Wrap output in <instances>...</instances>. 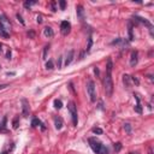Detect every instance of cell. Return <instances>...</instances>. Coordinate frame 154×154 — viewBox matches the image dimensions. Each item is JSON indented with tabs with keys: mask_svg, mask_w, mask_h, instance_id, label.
Instances as JSON below:
<instances>
[{
	"mask_svg": "<svg viewBox=\"0 0 154 154\" xmlns=\"http://www.w3.org/2000/svg\"><path fill=\"white\" fill-rule=\"evenodd\" d=\"M112 69H113V63H112L111 58H108L107 59V65H106V73H112Z\"/></svg>",
	"mask_w": 154,
	"mask_h": 154,
	"instance_id": "obj_16",
	"label": "cell"
},
{
	"mask_svg": "<svg viewBox=\"0 0 154 154\" xmlns=\"http://www.w3.org/2000/svg\"><path fill=\"white\" fill-rule=\"evenodd\" d=\"M54 107L57 108V110H60L63 107V102H62V100H54Z\"/></svg>",
	"mask_w": 154,
	"mask_h": 154,
	"instance_id": "obj_22",
	"label": "cell"
},
{
	"mask_svg": "<svg viewBox=\"0 0 154 154\" xmlns=\"http://www.w3.org/2000/svg\"><path fill=\"white\" fill-rule=\"evenodd\" d=\"M22 114L23 117H28L29 112H30V107H29V102L27 99H22Z\"/></svg>",
	"mask_w": 154,
	"mask_h": 154,
	"instance_id": "obj_6",
	"label": "cell"
},
{
	"mask_svg": "<svg viewBox=\"0 0 154 154\" xmlns=\"http://www.w3.org/2000/svg\"><path fill=\"white\" fill-rule=\"evenodd\" d=\"M28 36H29L30 39H34V37H35V31L30 30V31H29V32H28Z\"/></svg>",
	"mask_w": 154,
	"mask_h": 154,
	"instance_id": "obj_36",
	"label": "cell"
},
{
	"mask_svg": "<svg viewBox=\"0 0 154 154\" xmlns=\"http://www.w3.org/2000/svg\"><path fill=\"white\" fill-rule=\"evenodd\" d=\"M135 21H137V22H140V23H142V24H145V25H147L148 28H149V30L152 32V29H153V25H152V23L151 22H148L146 18H142V17H140V16H137V15H135L134 17H132Z\"/></svg>",
	"mask_w": 154,
	"mask_h": 154,
	"instance_id": "obj_8",
	"label": "cell"
},
{
	"mask_svg": "<svg viewBox=\"0 0 154 154\" xmlns=\"http://www.w3.org/2000/svg\"><path fill=\"white\" fill-rule=\"evenodd\" d=\"M87 92H88V95L90 97V101L92 102H95L96 101V93H95V83L94 81L89 80L88 83H87Z\"/></svg>",
	"mask_w": 154,
	"mask_h": 154,
	"instance_id": "obj_4",
	"label": "cell"
},
{
	"mask_svg": "<svg viewBox=\"0 0 154 154\" xmlns=\"http://www.w3.org/2000/svg\"><path fill=\"white\" fill-rule=\"evenodd\" d=\"M122 143L121 142H117V143H114V151H116V153H118V152H121V149H122Z\"/></svg>",
	"mask_w": 154,
	"mask_h": 154,
	"instance_id": "obj_24",
	"label": "cell"
},
{
	"mask_svg": "<svg viewBox=\"0 0 154 154\" xmlns=\"http://www.w3.org/2000/svg\"><path fill=\"white\" fill-rule=\"evenodd\" d=\"M88 142H89V146H90V148L93 149V152L95 154H108V148L105 147V146H104L100 141H97L96 138L90 137V138L88 140Z\"/></svg>",
	"mask_w": 154,
	"mask_h": 154,
	"instance_id": "obj_1",
	"label": "cell"
},
{
	"mask_svg": "<svg viewBox=\"0 0 154 154\" xmlns=\"http://www.w3.org/2000/svg\"><path fill=\"white\" fill-rule=\"evenodd\" d=\"M12 126H13V129H17V128L19 126V117H18V116L13 118V121H12Z\"/></svg>",
	"mask_w": 154,
	"mask_h": 154,
	"instance_id": "obj_18",
	"label": "cell"
},
{
	"mask_svg": "<svg viewBox=\"0 0 154 154\" xmlns=\"http://www.w3.org/2000/svg\"><path fill=\"white\" fill-rule=\"evenodd\" d=\"M6 59H11V51L10 49H7V52H6Z\"/></svg>",
	"mask_w": 154,
	"mask_h": 154,
	"instance_id": "obj_38",
	"label": "cell"
},
{
	"mask_svg": "<svg viewBox=\"0 0 154 154\" xmlns=\"http://www.w3.org/2000/svg\"><path fill=\"white\" fill-rule=\"evenodd\" d=\"M6 124V118H4V121H2V123L0 124V132H7V130L5 129V125Z\"/></svg>",
	"mask_w": 154,
	"mask_h": 154,
	"instance_id": "obj_23",
	"label": "cell"
},
{
	"mask_svg": "<svg viewBox=\"0 0 154 154\" xmlns=\"http://www.w3.org/2000/svg\"><path fill=\"white\" fill-rule=\"evenodd\" d=\"M123 83L126 88H129L131 86V76L129 75H123Z\"/></svg>",
	"mask_w": 154,
	"mask_h": 154,
	"instance_id": "obj_15",
	"label": "cell"
},
{
	"mask_svg": "<svg viewBox=\"0 0 154 154\" xmlns=\"http://www.w3.org/2000/svg\"><path fill=\"white\" fill-rule=\"evenodd\" d=\"M112 45H126V41L124 39H117V40L112 41Z\"/></svg>",
	"mask_w": 154,
	"mask_h": 154,
	"instance_id": "obj_20",
	"label": "cell"
},
{
	"mask_svg": "<svg viewBox=\"0 0 154 154\" xmlns=\"http://www.w3.org/2000/svg\"><path fill=\"white\" fill-rule=\"evenodd\" d=\"M16 17H17V19H18V22H19V23H21L22 25H25V22H24V19L22 18V16H21L19 13H17V15H16Z\"/></svg>",
	"mask_w": 154,
	"mask_h": 154,
	"instance_id": "obj_28",
	"label": "cell"
},
{
	"mask_svg": "<svg viewBox=\"0 0 154 154\" xmlns=\"http://www.w3.org/2000/svg\"><path fill=\"white\" fill-rule=\"evenodd\" d=\"M93 132H94V134L101 135V134H102V129H100V128H93Z\"/></svg>",
	"mask_w": 154,
	"mask_h": 154,
	"instance_id": "obj_32",
	"label": "cell"
},
{
	"mask_svg": "<svg viewBox=\"0 0 154 154\" xmlns=\"http://www.w3.org/2000/svg\"><path fill=\"white\" fill-rule=\"evenodd\" d=\"M76 12H77V17L80 18V21H84L86 19V12H84V8L82 5H77L76 6Z\"/></svg>",
	"mask_w": 154,
	"mask_h": 154,
	"instance_id": "obj_9",
	"label": "cell"
},
{
	"mask_svg": "<svg viewBox=\"0 0 154 154\" xmlns=\"http://www.w3.org/2000/svg\"><path fill=\"white\" fill-rule=\"evenodd\" d=\"M0 36L4 37V39H7V37H8V32H6L2 28H0Z\"/></svg>",
	"mask_w": 154,
	"mask_h": 154,
	"instance_id": "obj_26",
	"label": "cell"
},
{
	"mask_svg": "<svg viewBox=\"0 0 154 154\" xmlns=\"http://www.w3.org/2000/svg\"><path fill=\"white\" fill-rule=\"evenodd\" d=\"M104 88L107 96H112L113 94V81H112V73H106L104 78Z\"/></svg>",
	"mask_w": 154,
	"mask_h": 154,
	"instance_id": "obj_2",
	"label": "cell"
},
{
	"mask_svg": "<svg viewBox=\"0 0 154 154\" xmlns=\"http://www.w3.org/2000/svg\"><path fill=\"white\" fill-rule=\"evenodd\" d=\"M97 108H100V110H104V104H102V101H100V102H99V106H97Z\"/></svg>",
	"mask_w": 154,
	"mask_h": 154,
	"instance_id": "obj_40",
	"label": "cell"
},
{
	"mask_svg": "<svg viewBox=\"0 0 154 154\" xmlns=\"http://www.w3.org/2000/svg\"><path fill=\"white\" fill-rule=\"evenodd\" d=\"M59 6H60V10H65L66 1H65V0H60V1H59Z\"/></svg>",
	"mask_w": 154,
	"mask_h": 154,
	"instance_id": "obj_33",
	"label": "cell"
},
{
	"mask_svg": "<svg viewBox=\"0 0 154 154\" xmlns=\"http://www.w3.org/2000/svg\"><path fill=\"white\" fill-rule=\"evenodd\" d=\"M43 34H45L46 37H53L54 36V31H53V29L51 27H46L43 29Z\"/></svg>",
	"mask_w": 154,
	"mask_h": 154,
	"instance_id": "obj_13",
	"label": "cell"
},
{
	"mask_svg": "<svg viewBox=\"0 0 154 154\" xmlns=\"http://www.w3.org/2000/svg\"><path fill=\"white\" fill-rule=\"evenodd\" d=\"M31 126H32V128H36V126H41V129H42V130H45V129H46V126L42 124V122H41L39 118H34V119L31 121Z\"/></svg>",
	"mask_w": 154,
	"mask_h": 154,
	"instance_id": "obj_12",
	"label": "cell"
},
{
	"mask_svg": "<svg viewBox=\"0 0 154 154\" xmlns=\"http://www.w3.org/2000/svg\"><path fill=\"white\" fill-rule=\"evenodd\" d=\"M92 46H93V37L89 35V36H88V45H87V49H86V52H87V53L90 51Z\"/></svg>",
	"mask_w": 154,
	"mask_h": 154,
	"instance_id": "obj_19",
	"label": "cell"
},
{
	"mask_svg": "<svg viewBox=\"0 0 154 154\" xmlns=\"http://www.w3.org/2000/svg\"><path fill=\"white\" fill-rule=\"evenodd\" d=\"M124 130H125L128 134H130V132H131V125L129 123H125L124 124Z\"/></svg>",
	"mask_w": 154,
	"mask_h": 154,
	"instance_id": "obj_27",
	"label": "cell"
},
{
	"mask_svg": "<svg viewBox=\"0 0 154 154\" xmlns=\"http://www.w3.org/2000/svg\"><path fill=\"white\" fill-rule=\"evenodd\" d=\"M35 4H36V0H31V1L28 0V1H24V7H25V8H29L30 6L35 5Z\"/></svg>",
	"mask_w": 154,
	"mask_h": 154,
	"instance_id": "obj_21",
	"label": "cell"
},
{
	"mask_svg": "<svg viewBox=\"0 0 154 154\" xmlns=\"http://www.w3.org/2000/svg\"><path fill=\"white\" fill-rule=\"evenodd\" d=\"M67 108L71 113V117H72V123L76 126L78 123V116H77V107H76V104L73 101H70L69 105H67Z\"/></svg>",
	"mask_w": 154,
	"mask_h": 154,
	"instance_id": "obj_3",
	"label": "cell"
},
{
	"mask_svg": "<svg viewBox=\"0 0 154 154\" xmlns=\"http://www.w3.org/2000/svg\"><path fill=\"white\" fill-rule=\"evenodd\" d=\"M137 62H138V53H137V51H132L131 56H130V65L135 66Z\"/></svg>",
	"mask_w": 154,
	"mask_h": 154,
	"instance_id": "obj_11",
	"label": "cell"
},
{
	"mask_svg": "<svg viewBox=\"0 0 154 154\" xmlns=\"http://www.w3.org/2000/svg\"><path fill=\"white\" fill-rule=\"evenodd\" d=\"M0 28H2L6 32L11 31V23L10 19L5 16V15H0Z\"/></svg>",
	"mask_w": 154,
	"mask_h": 154,
	"instance_id": "obj_5",
	"label": "cell"
},
{
	"mask_svg": "<svg viewBox=\"0 0 154 154\" xmlns=\"http://www.w3.org/2000/svg\"><path fill=\"white\" fill-rule=\"evenodd\" d=\"M1 47H2V45H0V51H1Z\"/></svg>",
	"mask_w": 154,
	"mask_h": 154,
	"instance_id": "obj_46",
	"label": "cell"
},
{
	"mask_svg": "<svg viewBox=\"0 0 154 154\" xmlns=\"http://www.w3.org/2000/svg\"><path fill=\"white\" fill-rule=\"evenodd\" d=\"M149 154H152V152H151V153H149Z\"/></svg>",
	"mask_w": 154,
	"mask_h": 154,
	"instance_id": "obj_47",
	"label": "cell"
},
{
	"mask_svg": "<svg viewBox=\"0 0 154 154\" xmlns=\"http://www.w3.org/2000/svg\"><path fill=\"white\" fill-rule=\"evenodd\" d=\"M48 51H49V45H46L43 47V53H42V59H47V54H48Z\"/></svg>",
	"mask_w": 154,
	"mask_h": 154,
	"instance_id": "obj_17",
	"label": "cell"
},
{
	"mask_svg": "<svg viewBox=\"0 0 154 154\" xmlns=\"http://www.w3.org/2000/svg\"><path fill=\"white\" fill-rule=\"evenodd\" d=\"M46 69H47V70H53V69H54V65H53V62H52V60H48V62L46 63Z\"/></svg>",
	"mask_w": 154,
	"mask_h": 154,
	"instance_id": "obj_25",
	"label": "cell"
},
{
	"mask_svg": "<svg viewBox=\"0 0 154 154\" xmlns=\"http://www.w3.org/2000/svg\"><path fill=\"white\" fill-rule=\"evenodd\" d=\"M62 60H63V57H59L58 58V69H62Z\"/></svg>",
	"mask_w": 154,
	"mask_h": 154,
	"instance_id": "obj_37",
	"label": "cell"
},
{
	"mask_svg": "<svg viewBox=\"0 0 154 154\" xmlns=\"http://www.w3.org/2000/svg\"><path fill=\"white\" fill-rule=\"evenodd\" d=\"M51 8H52V12H56L57 11V2L56 1H52L51 2Z\"/></svg>",
	"mask_w": 154,
	"mask_h": 154,
	"instance_id": "obj_31",
	"label": "cell"
},
{
	"mask_svg": "<svg viewBox=\"0 0 154 154\" xmlns=\"http://www.w3.org/2000/svg\"><path fill=\"white\" fill-rule=\"evenodd\" d=\"M129 154H140L138 152H131V153H129Z\"/></svg>",
	"mask_w": 154,
	"mask_h": 154,
	"instance_id": "obj_44",
	"label": "cell"
},
{
	"mask_svg": "<svg viewBox=\"0 0 154 154\" xmlns=\"http://www.w3.org/2000/svg\"><path fill=\"white\" fill-rule=\"evenodd\" d=\"M6 87H8V84H7V83H5V84H0V90H1V89H5Z\"/></svg>",
	"mask_w": 154,
	"mask_h": 154,
	"instance_id": "obj_41",
	"label": "cell"
},
{
	"mask_svg": "<svg viewBox=\"0 0 154 154\" xmlns=\"http://www.w3.org/2000/svg\"><path fill=\"white\" fill-rule=\"evenodd\" d=\"M135 111L137 112V113H142V107H141V105L140 104H136V106H135Z\"/></svg>",
	"mask_w": 154,
	"mask_h": 154,
	"instance_id": "obj_30",
	"label": "cell"
},
{
	"mask_svg": "<svg viewBox=\"0 0 154 154\" xmlns=\"http://www.w3.org/2000/svg\"><path fill=\"white\" fill-rule=\"evenodd\" d=\"M129 40L132 41L134 40V34H132V27L129 25Z\"/></svg>",
	"mask_w": 154,
	"mask_h": 154,
	"instance_id": "obj_29",
	"label": "cell"
},
{
	"mask_svg": "<svg viewBox=\"0 0 154 154\" xmlns=\"http://www.w3.org/2000/svg\"><path fill=\"white\" fill-rule=\"evenodd\" d=\"M69 89L72 92V94H76L75 89H73V84H72V82H70V83H69Z\"/></svg>",
	"mask_w": 154,
	"mask_h": 154,
	"instance_id": "obj_35",
	"label": "cell"
},
{
	"mask_svg": "<svg viewBox=\"0 0 154 154\" xmlns=\"http://www.w3.org/2000/svg\"><path fill=\"white\" fill-rule=\"evenodd\" d=\"M1 154H7V152H2V153Z\"/></svg>",
	"mask_w": 154,
	"mask_h": 154,
	"instance_id": "obj_45",
	"label": "cell"
},
{
	"mask_svg": "<svg viewBox=\"0 0 154 154\" xmlns=\"http://www.w3.org/2000/svg\"><path fill=\"white\" fill-rule=\"evenodd\" d=\"M54 125H56V129H57V130H60L63 128L64 123H63V119L60 117H56V118H54Z\"/></svg>",
	"mask_w": 154,
	"mask_h": 154,
	"instance_id": "obj_14",
	"label": "cell"
},
{
	"mask_svg": "<svg viewBox=\"0 0 154 154\" xmlns=\"http://www.w3.org/2000/svg\"><path fill=\"white\" fill-rule=\"evenodd\" d=\"M60 31H62L63 35H67L71 31V24H70V22L63 21L62 23H60Z\"/></svg>",
	"mask_w": 154,
	"mask_h": 154,
	"instance_id": "obj_7",
	"label": "cell"
},
{
	"mask_svg": "<svg viewBox=\"0 0 154 154\" xmlns=\"http://www.w3.org/2000/svg\"><path fill=\"white\" fill-rule=\"evenodd\" d=\"M83 57H84V52H82V53H81V56H80V60H82V59H83Z\"/></svg>",
	"mask_w": 154,
	"mask_h": 154,
	"instance_id": "obj_43",
	"label": "cell"
},
{
	"mask_svg": "<svg viewBox=\"0 0 154 154\" xmlns=\"http://www.w3.org/2000/svg\"><path fill=\"white\" fill-rule=\"evenodd\" d=\"M94 72H95V75H96V76H99V69H97V67H95V69H94Z\"/></svg>",
	"mask_w": 154,
	"mask_h": 154,
	"instance_id": "obj_42",
	"label": "cell"
},
{
	"mask_svg": "<svg viewBox=\"0 0 154 154\" xmlns=\"http://www.w3.org/2000/svg\"><path fill=\"white\" fill-rule=\"evenodd\" d=\"M131 82H134L136 86H138V84H140V81H138V80H137L135 76H131Z\"/></svg>",
	"mask_w": 154,
	"mask_h": 154,
	"instance_id": "obj_34",
	"label": "cell"
},
{
	"mask_svg": "<svg viewBox=\"0 0 154 154\" xmlns=\"http://www.w3.org/2000/svg\"><path fill=\"white\" fill-rule=\"evenodd\" d=\"M73 58H75V51L73 49H70L67 52V54H66V58H65V66L70 65L72 63V60H73Z\"/></svg>",
	"mask_w": 154,
	"mask_h": 154,
	"instance_id": "obj_10",
	"label": "cell"
},
{
	"mask_svg": "<svg viewBox=\"0 0 154 154\" xmlns=\"http://www.w3.org/2000/svg\"><path fill=\"white\" fill-rule=\"evenodd\" d=\"M36 22H37V23H41V22H42V16H40V15H39V16H37V18H36Z\"/></svg>",
	"mask_w": 154,
	"mask_h": 154,
	"instance_id": "obj_39",
	"label": "cell"
}]
</instances>
